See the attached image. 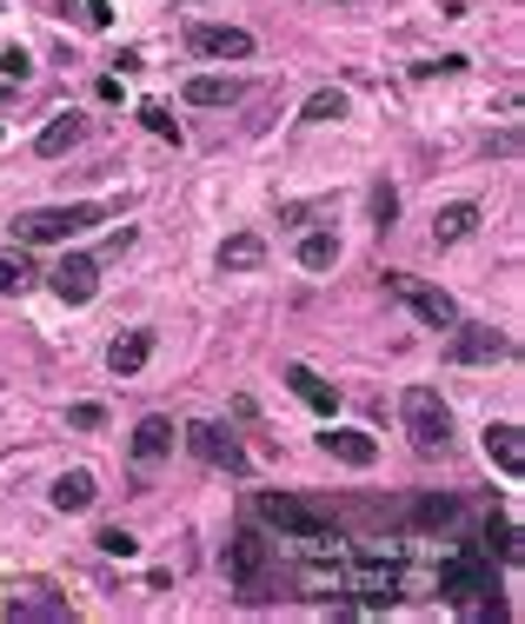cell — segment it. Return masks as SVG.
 I'll list each match as a JSON object with an SVG mask.
<instances>
[{
    "label": "cell",
    "mask_w": 525,
    "mask_h": 624,
    "mask_svg": "<svg viewBox=\"0 0 525 624\" xmlns=\"http://www.w3.org/2000/svg\"><path fill=\"white\" fill-rule=\"evenodd\" d=\"M0 101H8V80H0Z\"/></svg>",
    "instance_id": "34"
},
{
    "label": "cell",
    "mask_w": 525,
    "mask_h": 624,
    "mask_svg": "<svg viewBox=\"0 0 525 624\" xmlns=\"http://www.w3.org/2000/svg\"><path fill=\"white\" fill-rule=\"evenodd\" d=\"M319 452H326V459H339V466H373V459H380V445H373V432L332 425V432H319Z\"/></svg>",
    "instance_id": "14"
},
{
    "label": "cell",
    "mask_w": 525,
    "mask_h": 624,
    "mask_svg": "<svg viewBox=\"0 0 525 624\" xmlns=\"http://www.w3.org/2000/svg\"><path fill=\"white\" fill-rule=\"evenodd\" d=\"M0 617H34V624H60V617H73V604L54 591V585H40V578H8L0 585Z\"/></svg>",
    "instance_id": "6"
},
{
    "label": "cell",
    "mask_w": 525,
    "mask_h": 624,
    "mask_svg": "<svg viewBox=\"0 0 525 624\" xmlns=\"http://www.w3.org/2000/svg\"><path fill=\"white\" fill-rule=\"evenodd\" d=\"M80 8H86V21H94V27H114V8H107V0H80Z\"/></svg>",
    "instance_id": "33"
},
{
    "label": "cell",
    "mask_w": 525,
    "mask_h": 624,
    "mask_svg": "<svg viewBox=\"0 0 525 624\" xmlns=\"http://www.w3.org/2000/svg\"><path fill=\"white\" fill-rule=\"evenodd\" d=\"M34 280V266H27V252H0V293H21Z\"/></svg>",
    "instance_id": "27"
},
{
    "label": "cell",
    "mask_w": 525,
    "mask_h": 624,
    "mask_svg": "<svg viewBox=\"0 0 525 624\" xmlns=\"http://www.w3.org/2000/svg\"><path fill=\"white\" fill-rule=\"evenodd\" d=\"M180 438H187V452H194L200 466H213V472H226V479H246V452H240V438H233L226 425H207V419H200V425H187Z\"/></svg>",
    "instance_id": "7"
},
{
    "label": "cell",
    "mask_w": 525,
    "mask_h": 624,
    "mask_svg": "<svg viewBox=\"0 0 525 624\" xmlns=\"http://www.w3.org/2000/svg\"><path fill=\"white\" fill-rule=\"evenodd\" d=\"M27 73H34V60H27L21 47H8V54H0V80H8V86H21Z\"/></svg>",
    "instance_id": "31"
},
{
    "label": "cell",
    "mask_w": 525,
    "mask_h": 624,
    "mask_svg": "<svg viewBox=\"0 0 525 624\" xmlns=\"http://www.w3.org/2000/svg\"><path fill=\"white\" fill-rule=\"evenodd\" d=\"M339 114H346V94H339V86H319V94L306 101V114H300V120H313V127H319V120H339Z\"/></svg>",
    "instance_id": "25"
},
{
    "label": "cell",
    "mask_w": 525,
    "mask_h": 624,
    "mask_svg": "<svg viewBox=\"0 0 525 624\" xmlns=\"http://www.w3.org/2000/svg\"><path fill=\"white\" fill-rule=\"evenodd\" d=\"M187 47H194L200 60H246V54H253V34H246V27L200 21V27H187Z\"/></svg>",
    "instance_id": "11"
},
{
    "label": "cell",
    "mask_w": 525,
    "mask_h": 624,
    "mask_svg": "<svg viewBox=\"0 0 525 624\" xmlns=\"http://www.w3.org/2000/svg\"><path fill=\"white\" fill-rule=\"evenodd\" d=\"M133 114H140V127H147V133H160V140L180 146V120H173L166 107H153V101H147V107H133Z\"/></svg>",
    "instance_id": "28"
},
{
    "label": "cell",
    "mask_w": 525,
    "mask_h": 624,
    "mask_svg": "<svg viewBox=\"0 0 525 624\" xmlns=\"http://www.w3.org/2000/svg\"><path fill=\"white\" fill-rule=\"evenodd\" d=\"M253 511L267 518L273 531H287V539H300V545H313V552H326V545H339V531L306 505V498H293V492H259L253 498Z\"/></svg>",
    "instance_id": "2"
},
{
    "label": "cell",
    "mask_w": 525,
    "mask_h": 624,
    "mask_svg": "<svg viewBox=\"0 0 525 624\" xmlns=\"http://www.w3.org/2000/svg\"><path fill=\"white\" fill-rule=\"evenodd\" d=\"M67 425H73V432H101V425H107V405L86 399V405H73V412H67Z\"/></svg>",
    "instance_id": "30"
},
{
    "label": "cell",
    "mask_w": 525,
    "mask_h": 624,
    "mask_svg": "<svg viewBox=\"0 0 525 624\" xmlns=\"http://www.w3.org/2000/svg\"><path fill=\"white\" fill-rule=\"evenodd\" d=\"M399 585H406L399 565H380V558H366V565L353 572V598H360L366 611H386V604L399 598Z\"/></svg>",
    "instance_id": "12"
},
{
    "label": "cell",
    "mask_w": 525,
    "mask_h": 624,
    "mask_svg": "<svg viewBox=\"0 0 525 624\" xmlns=\"http://www.w3.org/2000/svg\"><path fill=\"white\" fill-rule=\"evenodd\" d=\"M173 8H180V0H173Z\"/></svg>",
    "instance_id": "35"
},
{
    "label": "cell",
    "mask_w": 525,
    "mask_h": 624,
    "mask_svg": "<svg viewBox=\"0 0 525 624\" xmlns=\"http://www.w3.org/2000/svg\"><path fill=\"white\" fill-rule=\"evenodd\" d=\"M446 332H453L446 352H453L459 366H492V360H505V352H512V339H505L499 326H466V319H453Z\"/></svg>",
    "instance_id": "10"
},
{
    "label": "cell",
    "mask_w": 525,
    "mask_h": 624,
    "mask_svg": "<svg viewBox=\"0 0 525 624\" xmlns=\"http://www.w3.org/2000/svg\"><path fill=\"white\" fill-rule=\"evenodd\" d=\"M287 386H293V392H300V399H306L319 419H332V405H339V399H332V386H326L313 366H287Z\"/></svg>",
    "instance_id": "22"
},
{
    "label": "cell",
    "mask_w": 525,
    "mask_h": 624,
    "mask_svg": "<svg viewBox=\"0 0 525 624\" xmlns=\"http://www.w3.org/2000/svg\"><path fill=\"white\" fill-rule=\"evenodd\" d=\"M107 213L101 207H86V200H73V207H34V213H21L14 220V239H27V246H54V239H73V233H86V226H101Z\"/></svg>",
    "instance_id": "4"
},
{
    "label": "cell",
    "mask_w": 525,
    "mask_h": 624,
    "mask_svg": "<svg viewBox=\"0 0 525 624\" xmlns=\"http://www.w3.org/2000/svg\"><path fill=\"white\" fill-rule=\"evenodd\" d=\"M412 525H419V531H453V525H459V498H453V492L412 498Z\"/></svg>",
    "instance_id": "18"
},
{
    "label": "cell",
    "mask_w": 525,
    "mask_h": 624,
    "mask_svg": "<svg viewBox=\"0 0 525 624\" xmlns=\"http://www.w3.org/2000/svg\"><path fill=\"white\" fill-rule=\"evenodd\" d=\"M166 452H173V419H160V412L140 419V425H133V459H140V466H160Z\"/></svg>",
    "instance_id": "17"
},
{
    "label": "cell",
    "mask_w": 525,
    "mask_h": 624,
    "mask_svg": "<svg viewBox=\"0 0 525 624\" xmlns=\"http://www.w3.org/2000/svg\"><path fill=\"white\" fill-rule=\"evenodd\" d=\"M399 419H406V432H412L419 452H446V445H453V405L432 392V386H406Z\"/></svg>",
    "instance_id": "3"
},
{
    "label": "cell",
    "mask_w": 525,
    "mask_h": 624,
    "mask_svg": "<svg viewBox=\"0 0 525 624\" xmlns=\"http://www.w3.org/2000/svg\"><path fill=\"white\" fill-rule=\"evenodd\" d=\"M259 259H267V239H259V233H233L220 246V273H253Z\"/></svg>",
    "instance_id": "21"
},
{
    "label": "cell",
    "mask_w": 525,
    "mask_h": 624,
    "mask_svg": "<svg viewBox=\"0 0 525 624\" xmlns=\"http://www.w3.org/2000/svg\"><path fill=\"white\" fill-rule=\"evenodd\" d=\"M332 259H339V239L332 233H306L300 239V266H306V273H326Z\"/></svg>",
    "instance_id": "24"
},
{
    "label": "cell",
    "mask_w": 525,
    "mask_h": 624,
    "mask_svg": "<svg viewBox=\"0 0 525 624\" xmlns=\"http://www.w3.org/2000/svg\"><path fill=\"white\" fill-rule=\"evenodd\" d=\"M94 545H101L107 558H133V552H140V539H133V531H120V525H101Z\"/></svg>",
    "instance_id": "26"
},
{
    "label": "cell",
    "mask_w": 525,
    "mask_h": 624,
    "mask_svg": "<svg viewBox=\"0 0 525 624\" xmlns=\"http://www.w3.org/2000/svg\"><path fill=\"white\" fill-rule=\"evenodd\" d=\"M187 101L194 107H233V101H246V80H233V73H194Z\"/></svg>",
    "instance_id": "15"
},
{
    "label": "cell",
    "mask_w": 525,
    "mask_h": 624,
    "mask_svg": "<svg viewBox=\"0 0 525 624\" xmlns=\"http://www.w3.org/2000/svg\"><path fill=\"white\" fill-rule=\"evenodd\" d=\"M386 293L406 306V313H419L425 326H453L459 319V306H453V293H440L432 280H412V273H386Z\"/></svg>",
    "instance_id": "8"
},
{
    "label": "cell",
    "mask_w": 525,
    "mask_h": 624,
    "mask_svg": "<svg viewBox=\"0 0 525 624\" xmlns=\"http://www.w3.org/2000/svg\"><path fill=\"white\" fill-rule=\"evenodd\" d=\"M47 286H54L60 306H86V299L101 293V259H86V252L54 259V266H47Z\"/></svg>",
    "instance_id": "9"
},
{
    "label": "cell",
    "mask_w": 525,
    "mask_h": 624,
    "mask_svg": "<svg viewBox=\"0 0 525 624\" xmlns=\"http://www.w3.org/2000/svg\"><path fill=\"white\" fill-rule=\"evenodd\" d=\"M147 360H153V332H120V339L107 345V366H114V379H133Z\"/></svg>",
    "instance_id": "16"
},
{
    "label": "cell",
    "mask_w": 525,
    "mask_h": 624,
    "mask_svg": "<svg viewBox=\"0 0 525 624\" xmlns=\"http://www.w3.org/2000/svg\"><path fill=\"white\" fill-rule=\"evenodd\" d=\"M432 591H440L446 604H466V598H486L479 611H492V565H486V552L479 545H459L446 565H440V578H432Z\"/></svg>",
    "instance_id": "5"
},
{
    "label": "cell",
    "mask_w": 525,
    "mask_h": 624,
    "mask_svg": "<svg viewBox=\"0 0 525 624\" xmlns=\"http://www.w3.org/2000/svg\"><path fill=\"white\" fill-rule=\"evenodd\" d=\"M332 591H339V572H319V565H313V572H306V598H319V604H326Z\"/></svg>",
    "instance_id": "32"
},
{
    "label": "cell",
    "mask_w": 525,
    "mask_h": 624,
    "mask_svg": "<svg viewBox=\"0 0 525 624\" xmlns=\"http://www.w3.org/2000/svg\"><path fill=\"white\" fill-rule=\"evenodd\" d=\"M226 578L240 585V598H246V604L273 598V539H259L253 525H240L233 539H226Z\"/></svg>",
    "instance_id": "1"
},
{
    "label": "cell",
    "mask_w": 525,
    "mask_h": 624,
    "mask_svg": "<svg viewBox=\"0 0 525 624\" xmlns=\"http://www.w3.org/2000/svg\"><path fill=\"white\" fill-rule=\"evenodd\" d=\"M479 233V207L472 200H459V207H446L440 220H432V239H440V246H459V239H472Z\"/></svg>",
    "instance_id": "20"
},
{
    "label": "cell",
    "mask_w": 525,
    "mask_h": 624,
    "mask_svg": "<svg viewBox=\"0 0 525 624\" xmlns=\"http://www.w3.org/2000/svg\"><path fill=\"white\" fill-rule=\"evenodd\" d=\"M486 459H492L505 479H518V472H525V425H512V419L486 425Z\"/></svg>",
    "instance_id": "13"
},
{
    "label": "cell",
    "mask_w": 525,
    "mask_h": 624,
    "mask_svg": "<svg viewBox=\"0 0 525 624\" xmlns=\"http://www.w3.org/2000/svg\"><path fill=\"white\" fill-rule=\"evenodd\" d=\"M47 498H54L60 511H86V505L101 498V485H94V472H80V466H73V472H60V479H54V492H47Z\"/></svg>",
    "instance_id": "19"
},
{
    "label": "cell",
    "mask_w": 525,
    "mask_h": 624,
    "mask_svg": "<svg viewBox=\"0 0 525 624\" xmlns=\"http://www.w3.org/2000/svg\"><path fill=\"white\" fill-rule=\"evenodd\" d=\"M393 220H399V193L380 180V187H373V226H380V233H393Z\"/></svg>",
    "instance_id": "29"
},
{
    "label": "cell",
    "mask_w": 525,
    "mask_h": 624,
    "mask_svg": "<svg viewBox=\"0 0 525 624\" xmlns=\"http://www.w3.org/2000/svg\"><path fill=\"white\" fill-rule=\"evenodd\" d=\"M80 133H86V120H80V114H60V120H47V127H40V160H60V153H67Z\"/></svg>",
    "instance_id": "23"
}]
</instances>
